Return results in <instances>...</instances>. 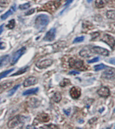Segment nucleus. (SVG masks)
I'll list each match as a JSON object with an SVG mask.
<instances>
[{
	"label": "nucleus",
	"instance_id": "f257e3e1",
	"mask_svg": "<svg viewBox=\"0 0 115 129\" xmlns=\"http://www.w3.org/2000/svg\"><path fill=\"white\" fill-rule=\"evenodd\" d=\"M49 22V18L46 14H40L35 19V27L39 30H42Z\"/></svg>",
	"mask_w": 115,
	"mask_h": 129
},
{
	"label": "nucleus",
	"instance_id": "f03ea898",
	"mask_svg": "<svg viewBox=\"0 0 115 129\" xmlns=\"http://www.w3.org/2000/svg\"><path fill=\"white\" fill-rule=\"evenodd\" d=\"M24 122V117L22 116H16L14 118H12L11 120H9L8 126L10 129H14V128H21L22 126V125Z\"/></svg>",
	"mask_w": 115,
	"mask_h": 129
},
{
	"label": "nucleus",
	"instance_id": "7ed1b4c3",
	"mask_svg": "<svg viewBox=\"0 0 115 129\" xmlns=\"http://www.w3.org/2000/svg\"><path fill=\"white\" fill-rule=\"evenodd\" d=\"M69 66L71 68H73L75 69L83 70L84 67V64L82 60H75L73 58H71L69 60Z\"/></svg>",
	"mask_w": 115,
	"mask_h": 129
},
{
	"label": "nucleus",
	"instance_id": "20e7f679",
	"mask_svg": "<svg viewBox=\"0 0 115 129\" xmlns=\"http://www.w3.org/2000/svg\"><path fill=\"white\" fill-rule=\"evenodd\" d=\"M26 51V47H22L21 49H18V51H16L14 54L12 58V60H11V64L14 65L17 62L18 60L20 59V58L23 55L24 53H25Z\"/></svg>",
	"mask_w": 115,
	"mask_h": 129
},
{
	"label": "nucleus",
	"instance_id": "39448f33",
	"mask_svg": "<svg viewBox=\"0 0 115 129\" xmlns=\"http://www.w3.org/2000/svg\"><path fill=\"white\" fill-rule=\"evenodd\" d=\"M102 77L108 80H112L115 78V69L113 68H110L108 70H105L102 74Z\"/></svg>",
	"mask_w": 115,
	"mask_h": 129
},
{
	"label": "nucleus",
	"instance_id": "423d86ee",
	"mask_svg": "<svg viewBox=\"0 0 115 129\" xmlns=\"http://www.w3.org/2000/svg\"><path fill=\"white\" fill-rule=\"evenodd\" d=\"M53 64V60L50 59H46L44 60H41L37 63V66L40 69H45L49 67Z\"/></svg>",
	"mask_w": 115,
	"mask_h": 129
},
{
	"label": "nucleus",
	"instance_id": "0eeeda50",
	"mask_svg": "<svg viewBox=\"0 0 115 129\" xmlns=\"http://www.w3.org/2000/svg\"><path fill=\"white\" fill-rule=\"evenodd\" d=\"M55 35L56 28H53L46 32L45 36L44 37V41H53L55 38Z\"/></svg>",
	"mask_w": 115,
	"mask_h": 129
},
{
	"label": "nucleus",
	"instance_id": "6e6552de",
	"mask_svg": "<svg viewBox=\"0 0 115 129\" xmlns=\"http://www.w3.org/2000/svg\"><path fill=\"white\" fill-rule=\"evenodd\" d=\"M102 41L105 42L112 49H114V47H115V39H114V37H112L109 35H107V34L104 35V37L102 39Z\"/></svg>",
	"mask_w": 115,
	"mask_h": 129
},
{
	"label": "nucleus",
	"instance_id": "1a4fd4ad",
	"mask_svg": "<svg viewBox=\"0 0 115 129\" xmlns=\"http://www.w3.org/2000/svg\"><path fill=\"white\" fill-rule=\"evenodd\" d=\"M38 83V79L35 76H30L24 82V86L25 87H28L32 85H34Z\"/></svg>",
	"mask_w": 115,
	"mask_h": 129
},
{
	"label": "nucleus",
	"instance_id": "9d476101",
	"mask_svg": "<svg viewBox=\"0 0 115 129\" xmlns=\"http://www.w3.org/2000/svg\"><path fill=\"white\" fill-rule=\"evenodd\" d=\"M92 51L93 53H98V54H100V55H105V56L108 55V51L106 49L100 47H93L92 49Z\"/></svg>",
	"mask_w": 115,
	"mask_h": 129
},
{
	"label": "nucleus",
	"instance_id": "9b49d317",
	"mask_svg": "<svg viewBox=\"0 0 115 129\" xmlns=\"http://www.w3.org/2000/svg\"><path fill=\"white\" fill-rule=\"evenodd\" d=\"M70 95L74 99H77L81 95V90L80 89L76 87H74L70 90Z\"/></svg>",
	"mask_w": 115,
	"mask_h": 129
},
{
	"label": "nucleus",
	"instance_id": "f8f14e48",
	"mask_svg": "<svg viewBox=\"0 0 115 129\" xmlns=\"http://www.w3.org/2000/svg\"><path fill=\"white\" fill-rule=\"evenodd\" d=\"M98 94L102 97H108L111 94L110 92V90L109 89L106 87H102L101 88H100L98 90Z\"/></svg>",
	"mask_w": 115,
	"mask_h": 129
},
{
	"label": "nucleus",
	"instance_id": "ddd939ff",
	"mask_svg": "<svg viewBox=\"0 0 115 129\" xmlns=\"http://www.w3.org/2000/svg\"><path fill=\"white\" fill-rule=\"evenodd\" d=\"M60 5V3H57V2H49L47 3L45 7L46 8V10L50 11V12H54L56 9L58 8L59 5Z\"/></svg>",
	"mask_w": 115,
	"mask_h": 129
},
{
	"label": "nucleus",
	"instance_id": "4468645a",
	"mask_svg": "<svg viewBox=\"0 0 115 129\" xmlns=\"http://www.w3.org/2000/svg\"><path fill=\"white\" fill-rule=\"evenodd\" d=\"M16 5H13L4 14L1 15V20H5L6 18H8L9 16H11V15H12V14H14V12H15V11H16Z\"/></svg>",
	"mask_w": 115,
	"mask_h": 129
},
{
	"label": "nucleus",
	"instance_id": "2eb2a0df",
	"mask_svg": "<svg viewBox=\"0 0 115 129\" xmlns=\"http://www.w3.org/2000/svg\"><path fill=\"white\" fill-rule=\"evenodd\" d=\"M10 56L9 55H5L0 57V67H2L8 64L9 62Z\"/></svg>",
	"mask_w": 115,
	"mask_h": 129
},
{
	"label": "nucleus",
	"instance_id": "dca6fc26",
	"mask_svg": "<svg viewBox=\"0 0 115 129\" xmlns=\"http://www.w3.org/2000/svg\"><path fill=\"white\" fill-rule=\"evenodd\" d=\"M111 0H96V6L98 8H102L104 7Z\"/></svg>",
	"mask_w": 115,
	"mask_h": 129
},
{
	"label": "nucleus",
	"instance_id": "f3484780",
	"mask_svg": "<svg viewBox=\"0 0 115 129\" xmlns=\"http://www.w3.org/2000/svg\"><path fill=\"white\" fill-rule=\"evenodd\" d=\"M92 50L89 49H82V51L79 52V55L83 58H88L92 55Z\"/></svg>",
	"mask_w": 115,
	"mask_h": 129
},
{
	"label": "nucleus",
	"instance_id": "a211bd4d",
	"mask_svg": "<svg viewBox=\"0 0 115 129\" xmlns=\"http://www.w3.org/2000/svg\"><path fill=\"white\" fill-rule=\"evenodd\" d=\"M12 82L10 81H8V82H5V83H2L1 85H0V93L4 91L6 89L12 85Z\"/></svg>",
	"mask_w": 115,
	"mask_h": 129
},
{
	"label": "nucleus",
	"instance_id": "6ab92c4d",
	"mask_svg": "<svg viewBox=\"0 0 115 129\" xmlns=\"http://www.w3.org/2000/svg\"><path fill=\"white\" fill-rule=\"evenodd\" d=\"M38 91V88H33L31 89H28L27 91H25L23 93V95H29L36 94Z\"/></svg>",
	"mask_w": 115,
	"mask_h": 129
},
{
	"label": "nucleus",
	"instance_id": "aec40b11",
	"mask_svg": "<svg viewBox=\"0 0 115 129\" xmlns=\"http://www.w3.org/2000/svg\"><path fill=\"white\" fill-rule=\"evenodd\" d=\"M38 119L41 122H49V116L48 114H41V115L38 116Z\"/></svg>",
	"mask_w": 115,
	"mask_h": 129
},
{
	"label": "nucleus",
	"instance_id": "412c9836",
	"mask_svg": "<svg viewBox=\"0 0 115 129\" xmlns=\"http://www.w3.org/2000/svg\"><path fill=\"white\" fill-rule=\"evenodd\" d=\"M29 68V67L28 66H26V67H24L23 68H22V69H20L18 71H17L16 73H14L11 76H18V75H21V74H24V73H25L27 70Z\"/></svg>",
	"mask_w": 115,
	"mask_h": 129
},
{
	"label": "nucleus",
	"instance_id": "4be33fe9",
	"mask_svg": "<svg viewBox=\"0 0 115 129\" xmlns=\"http://www.w3.org/2000/svg\"><path fill=\"white\" fill-rule=\"evenodd\" d=\"M61 98H62V96H61V94L60 93L57 92L54 94L53 100H54V102H55L56 103H59V102L61 100Z\"/></svg>",
	"mask_w": 115,
	"mask_h": 129
},
{
	"label": "nucleus",
	"instance_id": "5701e85b",
	"mask_svg": "<svg viewBox=\"0 0 115 129\" xmlns=\"http://www.w3.org/2000/svg\"><path fill=\"white\" fill-rule=\"evenodd\" d=\"M106 16H107L108 18L115 19V10L108 11L107 13H106Z\"/></svg>",
	"mask_w": 115,
	"mask_h": 129
},
{
	"label": "nucleus",
	"instance_id": "b1692460",
	"mask_svg": "<svg viewBox=\"0 0 115 129\" xmlns=\"http://www.w3.org/2000/svg\"><path fill=\"white\" fill-rule=\"evenodd\" d=\"M14 70V68H12V69L8 70H6V71H4V72H1V73L0 74V80L2 79V78H5V76H8L11 72H12Z\"/></svg>",
	"mask_w": 115,
	"mask_h": 129
},
{
	"label": "nucleus",
	"instance_id": "393cba45",
	"mask_svg": "<svg viewBox=\"0 0 115 129\" xmlns=\"http://www.w3.org/2000/svg\"><path fill=\"white\" fill-rule=\"evenodd\" d=\"M20 85H16V86H15L14 87H13L10 91H9V92H8V96L10 97V96H12V95H13L14 93H16V91L18 89V88L20 87Z\"/></svg>",
	"mask_w": 115,
	"mask_h": 129
},
{
	"label": "nucleus",
	"instance_id": "a878e982",
	"mask_svg": "<svg viewBox=\"0 0 115 129\" xmlns=\"http://www.w3.org/2000/svg\"><path fill=\"white\" fill-rule=\"evenodd\" d=\"M107 68L106 66L104 65L103 64H100L96 65V66H94V70H95V71H99V70L104 69V68Z\"/></svg>",
	"mask_w": 115,
	"mask_h": 129
},
{
	"label": "nucleus",
	"instance_id": "bb28decb",
	"mask_svg": "<svg viewBox=\"0 0 115 129\" xmlns=\"http://www.w3.org/2000/svg\"><path fill=\"white\" fill-rule=\"evenodd\" d=\"M70 84V80L69 79H67V78H65L63 79L61 83H60V86L62 87H66L67 85H68Z\"/></svg>",
	"mask_w": 115,
	"mask_h": 129
},
{
	"label": "nucleus",
	"instance_id": "cd10ccee",
	"mask_svg": "<svg viewBox=\"0 0 115 129\" xmlns=\"http://www.w3.org/2000/svg\"><path fill=\"white\" fill-rule=\"evenodd\" d=\"M30 4L29 3H26V4H24L22 5H20V6H19V8L20 9H22V10H24V9H26L29 8V7H30Z\"/></svg>",
	"mask_w": 115,
	"mask_h": 129
},
{
	"label": "nucleus",
	"instance_id": "c85d7f7f",
	"mask_svg": "<svg viewBox=\"0 0 115 129\" xmlns=\"http://www.w3.org/2000/svg\"><path fill=\"white\" fill-rule=\"evenodd\" d=\"M15 27V20H12L9 22L8 24L7 25V27L9 28V29H12L13 28Z\"/></svg>",
	"mask_w": 115,
	"mask_h": 129
},
{
	"label": "nucleus",
	"instance_id": "c756f323",
	"mask_svg": "<svg viewBox=\"0 0 115 129\" xmlns=\"http://www.w3.org/2000/svg\"><path fill=\"white\" fill-rule=\"evenodd\" d=\"M84 40V37L82 36V37H79L75 38L74 39V41H73L74 43H80V42H82Z\"/></svg>",
	"mask_w": 115,
	"mask_h": 129
},
{
	"label": "nucleus",
	"instance_id": "7c9ffc66",
	"mask_svg": "<svg viewBox=\"0 0 115 129\" xmlns=\"http://www.w3.org/2000/svg\"><path fill=\"white\" fill-rule=\"evenodd\" d=\"M45 129V128H47V129H58L57 126H56L55 125H50L49 126H44V127H41V129Z\"/></svg>",
	"mask_w": 115,
	"mask_h": 129
},
{
	"label": "nucleus",
	"instance_id": "2f4dec72",
	"mask_svg": "<svg viewBox=\"0 0 115 129\" xmlns=\"http://www.w3.org/2000/svg\"><path fill=\"white\" fill-rule=\"evenodd\" d=\"M98 60H99V58H94V59H92V60H88L87 62H88L89 64H91V63H94V62H97Z\"/></svg>",
	"mask_w": 115,
	"mask_h": 129
},
{
	"label": "nucleus",
	"instance_id": "473e14b6",
	"mask_svg": "<svg viewBox=\"0 0 115 129\" xmlns=\"http://www.w3.org/2000/svg\"><path fill=\"white\" fill-rule=\"evenodd\" d=\"M108 62H109L110 64H112L115 65V58H111V59L109 60V61H108Z\"/></svg>",
	"mask_w": 115,
	"mask_h": 129
},
{
	"label": "nucleus",
	"instance_id": "72a5a7b5",
	"mask_svg": "<svg viewBox=\"0 0 115 129\" xmlns=\"http://www.w3.org/2000/svg\"><path fill=\"white\" fill-rule=\"evenodd\" d=\"M73 1H74V0H67L66 3H65V7H67L71 3H72Z\"/></svg>",
	"mask_w": 115,
	"mask_h": 129
},
{
	"label": "nucleus",
	"instance_id": "f704fd0d",
	"mask_svg": "<svg viewBox=\"0 0 115 129\" xmlns=\"http://www.w3.org/2000/svg\"><path fill=\"white\" fill-rule=\"evenodd\" d=\"M29 12H27V13H26V15H30V14H33L34 12V9H30V11H28Z\"/></svg>",
	"mask_w": 115,
	"mask_h": 129
},
{
	"label": "nucleus",
	"instance_id": "c9c22d12",
	"mask_svg": "<svg viewBox=\"0 0 115 129\" xmlns=\"http://www.w3.org/2000/svg\"><path fill=\"white\" fill-rule=\"evenodd\" d=\"M69 74H79V72H76V71H71L69 73Z\"/></svg>",
	"mask_w": 115,
	"mask_h": 129
},
{
	"label": "nucleus",
	"instance_id": "e433bc0d",
	"mask_svg": "<svg viewBox=\"0 0 115 129\" xmlns=\"http://www.w3.org/2000/svg\"><path fill=\"white\" fill-rule=\"evenodd\" d=\"M70 111H71V110H68V111L65 110H64V112H65V114H67V116H69V113H70Z\"/></svg>",
	"mask_w": 115,
	"mask_h": 129
},
{
	"label": "nucleus",
	"instance_id": "4c0bfd02",
	"mask_svg": "<svg viewBox=\"0 0 115 129\" xmlns=\"http://www.w3.org/2000/svg\"><path fill=\"white\" fill-rule=\"evenodd\" d=\"M3 27H4V24H2V25L0 27V34L3 32V30H4V28Z\"/></svg>",
	"mask_w": 115,
	"mask_h": 129
},
{
	"label": "nucleus",
	"instance_id": "58836bf2",
	"mask_svg": "<svg viewBox=\"0 0 115 129\" xmlns=\"http://www.w3.org/2000/svg\"><path fill=\"white\" fill-rule=\"evenodd\" d=\"M87 2H89V3H90V2H92V1H93V0H87Z\"/></svg>",
	"mask_w": 115,
	"mask_h": 129
},
{
	"label": "nucleus",
	"instance_id": "ea45409f",
	"mask_svg": "<svg viewBox=\"0 0 115 129\" xmlns=\"http://www.w3.org/2000/svg\"><path fill=\"white\" fill-rule=\"evenodd\" d=\"M0 43H1V39H0ZM0 45H1V43H0Z\"/></svg>",
	"mask_w": 115,
	"mask_h": 129
}]
</instances>
